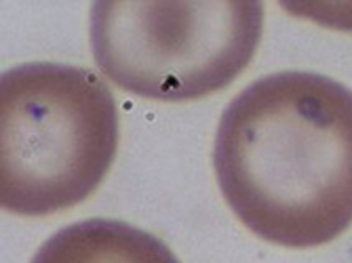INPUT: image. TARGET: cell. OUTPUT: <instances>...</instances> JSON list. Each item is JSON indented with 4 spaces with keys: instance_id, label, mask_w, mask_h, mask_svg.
Returning <instances> with one entry per match:
<instances>
[{
    "instance_id": "cell-4",
    "label": "cell",
    "mask_w": 352,
    "mask_h": 263,
    "mask_svg": "<svg viewBox=\"0 0 352 263\" xmlns=\"http://www.w3.org/2000/svg\"><path fill=\"white\" fill-rule=\"evenodd\" d=\"M30 263H179V259L142 227L95 217L61 227Z\"/></svg>"
},
{
    "instance_id": "cell-3",
    "label": "cell",
    "mask_w": 352,
    "mask_h": 263,
    "mask_svg": "<svg viewBox=\"0 0 352 263\" xmlns=\"http://www.w3.org/2000/svg\"><path fill=\"white\" fill-rule=\"evenodd\" d=\"M258 0H100L91 49L120 89L156 102H188L228 87L262 38Z\"/></svg>"
},
{
    "instance_id": "cell-2",
    "label": "cell",
    "mask_w": 352,
    "mask_h": 263,
    "mask_svg": "<svg viewBox=\"0 0 352 263\" xmlns=\"http://www.w3.org/2000/svg\"><path fill=\"white\" fill-rule=\"evenodd\" d=\"M118 112L87 68L32 61L0 76V207L45 217L82 203L108 175Z\"/></svg>"
},
{
    "instance_id": "cell-1",
    "label": "cell",
    "mask_w": 352,
    "mask_h": 263,
    "mask_svg": "<svg viewBox=\"0 0 352 263\" xmlns=\"http://www.w3.org/2000/svg\"><path fill=\"white\" fill-rule=\"evenodd\" d=\"M213 169L228 207L262 240H336L352 223V91L296 70L251 82L219 118Z\"/></svg>"
}]
</instances>
